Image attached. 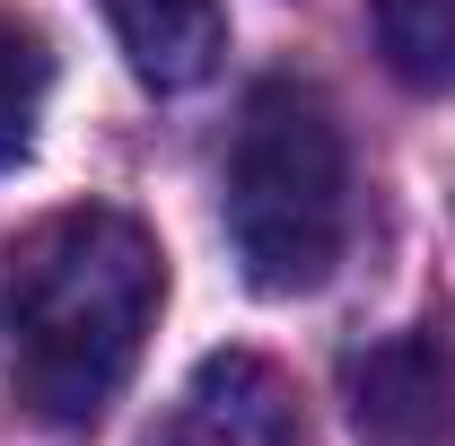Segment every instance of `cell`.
Instances as JSON below:
<instances>
[{
  "instance_id": "cell-1",
  "label": "cell",
  "mask_w": 455,
  "mask_h": 446,
  "mask_svg": "<svg viewBox=\"0 0 455 446\" xmlns=\"http://www.w3.org/2000/svg\"><path fill=\"white\" fill-rule=\"evenodd\" d=\"M158 298H167V254L132 211L79 202V211H53L44 227H27L18 263H9L18 402L44 429L106 420V402L132 386V368L149 350Z\"/></svg>"
},
{
  "instance_id": "cell-3",
  "label": "cell",
  "mask_w": 455,
  "mask_h": 446,
  "mask_svg": "<svg viewBox=\"0 0 455 446\" xmlns=\"http://www.w3.org/2000/svg\"><path fill=\"white\" fill-rule=\"evenodd\" d=\"M149 446H315V429L298 411V386L263 350H211L149 429Z\"/></svg>"
},
{
  "instance_id": "cell-7",
  "label": "cell",
  "mask_w": 455,
  "mask_h": 446,
  "mask_svg": "<svg viewBox=\"0 0 455 446\" xmlns=\"http://www.w3.org/2000/svg\"><path fill=\"white\" fill-rule=\"evenodd\" d=\"M44 97H53V53L36 27L0 18V167H18L36 149V123H44Z\"/></svg>"
},
{
  "instance_id": "cell-4",
  "label": "cell",
  "mask_w": 455,
  "mask_h": 446,
  "mask_svg": "<svg viewBox=\"0 0 455 446\" xmlns=\"http://www.w3.org/2000/svg\"><path fill=\"white\" fill-rule=\"evenodd\" d=\"M350 420L368 446H429L447 429V350L438 333H395L350 359Z\"/></svg>"
},
{
  "instance_id": "cell-2",
  "label": "cell",
  "mask_w": 455,
  "mask_h": 446,
  "mask_svg": "<svg viewBox=\"0 0 455 446\" xmlns=\"http://www.w3.org/2000/svg\"><path fill=\"white\" fill-rule=\"evenodd\" d=\"M228 245L263 298L324 289L350 245V149L315 88L263 79L228 140Z\"/></svg>"
},
{
  "instance_id": "cell-5",
  "label": "cell",
  "mask_w": 455,
  "mask_h": 446,
  "mask_svg": "<svg viewBox=\"0 0 455 446\" xmlns=\"http://www.w3.org/2000/svg\"><path fill=\"white\" fill-rule=\"evenodd\" d=\"M106 27L140 88H202L228 53V9L220 0H106Z\"/></svg>"
},
{
  "instance_id": "cell-6",
  "label": "cell",
  "mask_w": 455,
  "mask_h": 446,
  "mask_svg": "<svg viewBox=\"0 0 455 446\" xmlns=\"http://www.w3.org/2000/svg\"><path fill=\"white\" fill-rule=\"evenodd\" d=\"M368 9H377V44L403 88L455 97V0H368Z\"/></svg>"
}]
</instances>
